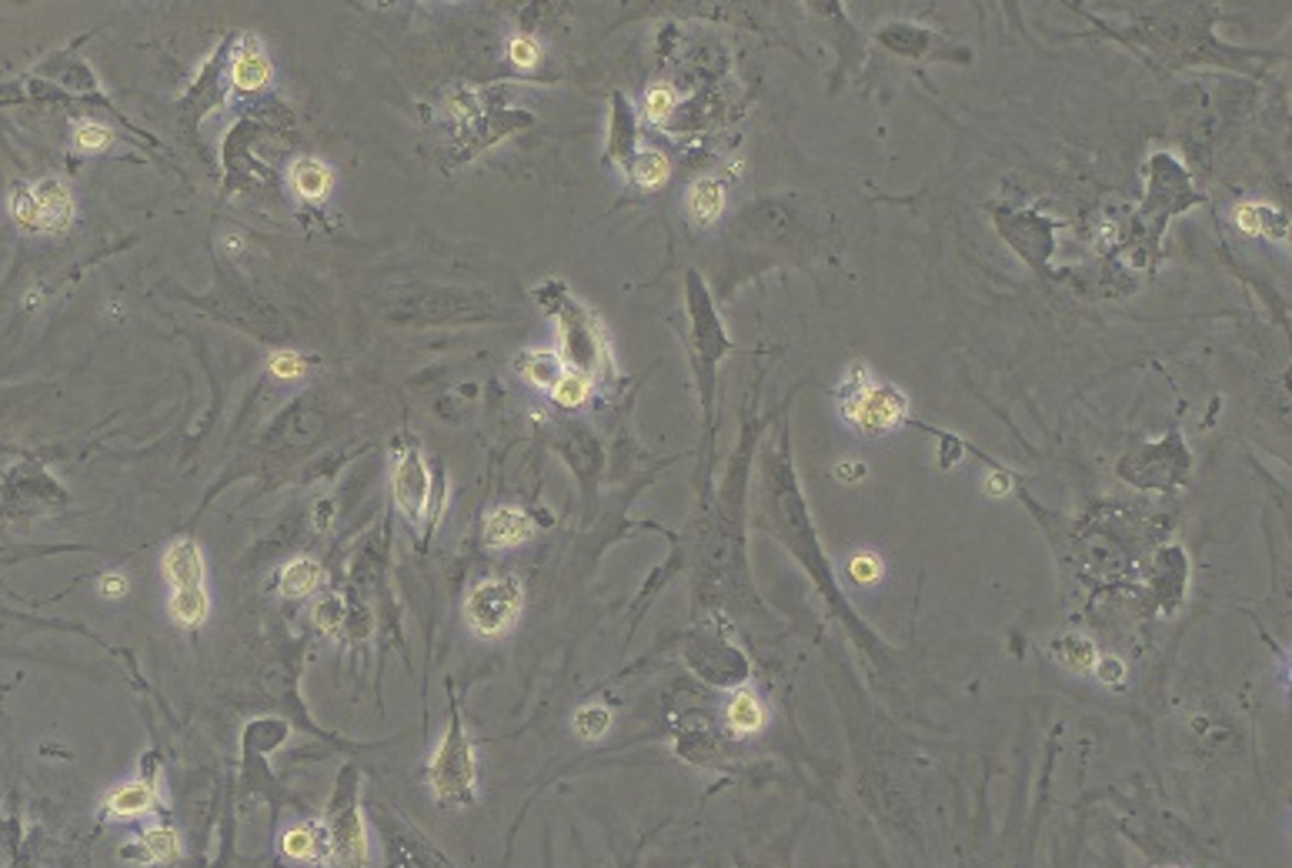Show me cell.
<instances>
[{"mask_svg": "<svg viewBox=\"0 0 1292 868\" xmlns=\"http://www.w3.org/2000/svg\"><path fill=\"white\" fill-rule=\"evenodd\" d=\"M427 778H431V788H435V798L448 808H465L475 801L478 765H475L472 738L458 718H452L442 748L435 751V758H431Z\"/></svg>", "mask_w": 1292, "mask_h": 868, "instance_id": "cell-1", "label": "cell"}, {"mask_svg": "<svg viewBox=\"0 0 1292 868\" xmlns=\"http://www.w3.org/2000/svg\"><path fill=\"white\" fill-rule=\"evenodd\" d=\"M525 608V588L515 575H492L478 582L465 598V622L482 638L508 635Z\"/></svg>", "mask_w": 1292, "mask_h": 868, "instance_id": "cell-2", "label": "cell"}, {"mask_svg": "<svg viewBox=\"0 0 1292 868\" xmlns=\"http://www.w3.org/2000/svg\"><path fill=\"white\" fill-rule=\"evenodd\" d=\"M855 387L845 384V401H841V411L848 421H855L866 434H889L896 431L906 414H909V401L902 397V391H896L892 384H876L869 367L855 364Z\"/></svg>", "mask_w": 1292, "mask_h": 868, "instance_id": "cell-3", "label": "cell"}, {"mask_svg": "<svg viewBox=\"0 0 1292 868\" xmlns=\"http://www.w3.org/2000/svg\"><path fill=\"white\" fill-rule=\"evenodd\" d=\"M327 835H331V855L327 868H367L371 848H367V828L357 805V788H341L324 815Z\"/></svg>", "mask_w": 1292, "mask_h": 868, "instance_id": "cell-4", "label": "cell"}, {"mask_svg": "<svg viewBox=\"0 0 1292 868\" xmlns=\"http://www.w3.org/2000/svg\"><path fill=\"white\" fill-rule=\"evenodd\" d=\"M391 488H394V502H397L401 515L407 522H421L427 498H431V475H427V465H424L417 448H407L401 455V462L391 475Z\"/></svg>", "mask_w": 1292, "mask_h": 868, "instance_id": "cell-5", "label": "cell"}, {"mask_svg": "<svg viewBox=\"0 0 1292 868\" xmlns=\"http://www.w3.org/2000/svg\"><path fill=\"white\" fill-rule=\"evenodd\" d=\"M281 851L291 861L301 865H327L331 855V835L324 821H301L281 835Z\"/></svg>", "mask_w": 1292, "mask_h": 868, "instance_id": "cell-6", "label": "cell"}, {"mask_svg": "<svg viewBox=\"0 0 1292 868\" xmlns=\"http://www.w3.org/2000/svg\"><path fill=\"white\" fill-rule=\"evenodd\" d=\"M161 568H164V578L171 582L174 592H181V588H204V555L188 538H178V542L168 545Z\"/></svg>", "mask_w": 1292, "mask_h": 868, "instance_id": "cell-7", "label": "cell"}, {"mask_svg": "<svg viewBox=\"0 0 1292 868\" xmlns=\"http://www.w3.org/2000/svg\"><path fill=\"white\" fill-rule=\"evenodd\" d=\"M158 801V788L148 781V778H134V781H124L118 785L104 805H101V815L104 818H114V821H131V818H141L154 808Z\"/></svg>", "mask_w": 1292, "mask_h": 868, "instance_id": "cell-8", "label": "cell"}, {"mask_svg": "<svg viewBox=\"0 0 1292 868\" xmlns=\"http://www.w3.org/2000/svg\"><path fill=\"white\" fill-rule=\"evenodd\" d=\"M271 81V61L258 38H244L231 58V84L244 94L261 91Z\"/></svg>", "mask_w": 1292, "mask_h": 868, "instance_id": "cell-9", "label": "cell"}, {"mask_svg": "<svg viewBox=\"0 0 1292 868\" xmlns=\"http://www.w3.org/2000/svg\"><path fill=\"white\" fill-rule=\"evenodd\" d=\"M532 535H535V522H532L525 512L512 508V505L495 508V512L488 515V522H485V542H488L492 548H518V545H525Z\"/></svg>", "mask_w": 1292, "mask_h": 868, "instance_id": "cell-10", "label": "cell"}, {"mask_svg": "<svg viewBox=\"0 0 1292 868\" xmlns=\"http://www.w3.org/2000/svg\"><path fill=\"white\" fill-rule=\"evenodd\" d=\"M31 191H34V198H38L44 231H64V228L74 221V198H71L68 184L48 178V181H38Z\"/></svg>", "mask_w": 1292, "mask_h": 868, "instance_id": "cell-11", "label": "cell"}, {"mask_svg": "<svg viewBox=\"0 0 1292 868\" xmlns=\"http://www.w3.org/2000/svg\"><path fill=\"white\" fill-rule=\"evenodd\" d=\"M688 221L695 228H711L725 214V188L715 178H698L685 194Z\"/></svg>", "mask_w": 1292, "mask_h": 868, "instance_id": "cell-12", "label": "cell"}, {"mask_svg": "<svg viewBox=\"0 0 1292 868\" xmlns=\"http://www.w3.org/2000/svg\"><path fill=\"white\" fill-rule=\"evenodd\" d=\"M287 181H291V188H294L297 198H304V201H321V198H327V191H331V184H334V174H331V168L321 164L317 158H301V161L291 164Z\"/></svg>", "mask_w": 1292, "mask_h": 868, "instance_id": "cell-13", "label": "cell"}, {"mask_svg": "<svg viewBox=\"0 0 1292 868\" xmlns=\"http://www.w3.org/2000/svg\"><path fill=\"white\" fill-rule=\"evenodd\" d=\"M725 721H728V728H731L735 735L745 738V735H758V731L765 728L768 715H765L761 698H758L751 688H741V692L731 695V702H728V708H725Z\"/></svg>", "mask_w": 1292, "mask_h": 868, "instance_id": "cell-14", "label": "cell"}, {"mask_svg": "<svg viewBox=\"0 0 1292 868\" xmlns=\"http://www.w3.org/2000/svg\"><path fill=\"white\" fill-rule=\"evenodd\" d=\"M144 858V861H158V865H171L181 858V838L174 828L168 825H151L144 835H141V845L138 848H124V858Z\"/></svg>", "mask_w": 1292, "mask_h": 868, "instance_id": "cell-15", "label": "cell"}, {"mask_svg": "<svg viewBox=\"0 0 1292 868\" xmlns=\"http://www.w3.org/2000/svg\"><path fill=\"white\" fill-rule=\"evenodd\" d=\"M321 585H324V568L314 558H294L291 565H284L277 582L284 598H311Z\"/></svg>", "mask_w": 1292, "mask_h": 868, "instance_id": "cell-16", "label": "cell"}, {"mask_svg": "<svg viewBox=\"0 0 1292 868\" xmlns=\"http://www.w3.org/2000/svg\"><path fill=\"white\" fill-rule=\"evenodd\" d=\"M518 367L532 384H538L545 391H552L558 384V377L568 371V364L558 351H528V354H522Z\"/></svg>", "mask_w": 1292, "mask_h": 868, "instance_id": "cell-17", "label": "cell"}, {"mask_svg": "<svg viewBox=\"0 0 1292 868\" xmlns=\"http://www.w3.org/2000/svg\"><path fill=\"white\" fill-rule=\"evenodd\" d=\"M1235 228L1242 231V234H1272L1275 241H1282L1285 238V221H1279L1269 208H1262V204H1252V201H1242L1239 208H1235Z\"/></svg>", "mask_w": 1292, "mask_h": 868, "instance_id": "cell-18", "label": "cell"}, {"mask_svg": "<svg viewBox=\"0 0 1292 868\" xmlns=\"http://www.w3.org/2000/svg\"><path fill=\"white\" fill-rule=\"evenodd\" d=\"M208 612H211V602H208V592L204 588H181V592H171V615L178 625L184 628H198L208 622Z\"/></svg>", "mask_w": 1292, "mask_h": 868, "instance_id": "cell-19", "label": "cell"}, {"mask_svg": "<svg viewBox=\"0 0 1292 868\" xmlns=\"http://www.w3.org/2000/svg\"><path fill=\"white\" fill-rule=\"evenodd\" d=\"M672 168H668V158L658 154V151H642L635 161H632V181L645 191L652 188H662L668 181Z\"/></svg>", "mask_w": 1292, "mask_h": 868, "instance_id": "cell-20", "label": "cell"}, {"mask_svg": "<svg viewBox=\"0 0 1292 868\" xmlns=\"http://www.w3.org/2000/svg\"><path fill=\"white\" fill-rule=\"evenodd\" d=\"M548 394H552L555 404H562V407H582V404L588 401V394H592V381H588L585 371L568 367Z\"/></svg>", "mask_w": 1292, "mask_h": 868, "instance_id": "cell-21", "label": "cell"}, {"mask_svg": "<svg viewBox=\"0 0 1292 868\" xmlns=\"http://www.w3.org/2000/svg\"><path fill=\"white\" fill-rule=\"evenodd\" d=\"M11 214L14 221L24 228V231H44V221H41V208H38V198L31 188H18L11 194Z\"/></svg>", "mask_w": 1292, "mask_h": 868, "instance_id": "cell-22", "label": "cell"}, {"mask_svg": "<svg viewBox=\"0 0 1292 868\" xmlns=\"http://www.w3.org/2000/svg\"><path fill=\"white\" fill-rule=\"evenodd\" d=\"M114 144V134L104 128V124H94V121H81L74 128V148L84 151V154H101Z\"/></svg>", "mask_w": 1292, "mask_h": 868, "instance_id": "cell-23", "label": "cell"}, {"mask_svg": "<svg viewBox=\"0 0 1292 868\" xmlns=\"http://www.w3.org/2000/svg\"><path fill=\"white\" fill-rule=\"evenodd\" d=\"M612 728V711L605 705H585L575 711V731L582 738H602Z\"/></svg>", "mask_w": 1292, "mask_h": 868, "instance_id": "cell-24", "label": "cell"}, {"mask_svg": "<svg viewBox=\"0 0 1292 868\" xmlns=\"http://www.w3.org/2000/svg\"><path fill=\"white\" fill-rule=\"evenodd\" d=\"M848 575L855 585H876L886 575V565L876 552H858L848 558Z\"/></svg>", "mask_w": 1292, "mask_h": 868, "instance_id": "cell-25", "label": "cell"}, {"mask_svg": "<svg viewBox=\"0 0 1292 868\" xmlns=\"http://www.w3.org/2000/svg\"><path fill=\"white\" fill-rule=\"evenodd\" d=\"M675 101H678L675 88H668V84H655V88L645 94V114H648V121H655V124L668 121V118H672V111H675Z\"/></svg>", "mask_w": 1292, "mask_h": 868, "instance_id": "cell-26", "label": "cell"}, {"mask_svg": "<svg viewBox=\"0 0 1292 868\" xmlns=\"http://www.w3.org/2000/svg\"><path fill=\"white\" fill-rule=\"evenodd\" d=\"M508 54H512V64L522 68V71H532V68L542 61V48H538L532 38H515L512 48H508Z\"/></svg>", "mask_w": 1292, "mask_h": 868, "instance_id": "cell-27", "label": "cell"}, {"mask_svg": "<svg viewBox=\"0 0 1292 868\" xmlns=\"http://www.w3.org/2000/svg\"><path fill=\"white\" fill-rule=\"evenodd\" d=\"M1092 665H1096V678H1099L1102 685H1109V688H1122V685H1126V665H1122L1119 658L1102 655V658H1096Z\"/></svg>", "mask_w": 1292, "mask_h": 868, "instance_id": "cell-28", "label": "cell"}, {"mask_svg": "<svg viewBox=\"0 0 1292 868\" xmlns=\"http://www.w3.org/2000/svg\"><path fill=\"white\" fill-rule=\"evenodd\" d=\"M271 374L274 377H301L304 374V357L294 351H277L271 354Z\"/></svg>", "mask_w": 1292, "mask_h": 868, "instance_id": "cell-29", "label": "cell"}, {"mask_svg": "<svg viewBox=\"0 0 1292 868\" xmlns=\"http://www.w3.org/2000/svg\"><path fill=\"white\" fill-rule=\"evenodd\" d=\"M98 592L104 595V598H124L128 592H131V582H128V575L124 572H108V575H101V582H98Z\"/></svg>", "mask_w": 1292, "mask_h": 868, "instance_id": "cell-30", "label": "cell"}, {"mask_svg": "<svg viewBox=\"0 0 1292 868\" xmlns=\"http://www.w3.org/2000/svg\"><path fill=\"white\" fill-rule=\"evenodd\" d=\"M986 488H989L996 498H1006V495H1009V478H1006V475H992V478L986 482Z\"/></svg>", "mask_w": 1292, "mask_h": 868, "instance_id": "cell-31", "label": "cell"}, {"mask_svg": "<svg viewBox=\"0 0 1292 868\" xmlns=\"http://www.w3.org/2000/svg\"><path fill=\"white\" fill-rule=\"evenodd\" d=\"M1165 868H1179V865H1165Z\"/></svg>", "mask_w": 1292, "mask_h": 868, "instance_id": "cell-32", "label": "cell"}]
</instances>
